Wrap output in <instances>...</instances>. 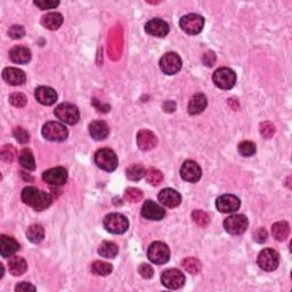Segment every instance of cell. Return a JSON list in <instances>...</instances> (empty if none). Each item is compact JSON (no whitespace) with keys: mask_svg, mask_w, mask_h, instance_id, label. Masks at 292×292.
I'll return each instance as SVG.
<instances>
[{"mask_svg":"<svg viewBox=\"0 0 292 292\" xmlns=\"http://www.w3.org/2000/svg\"><path fill=\"white\" fill-rule=\"evenodd\" d=\"M22 200L36 211L47 209L53 202V196L34 186H27L22 191Z\"/></svg>","mask_w":292,"mask_h":292,"instance_id":"1","label":"cell"},{"mask_svg":"<svg viewBox=\"0 0 292 292\" xmlns=\"http://www.w3.org/2000/svg\"><path fill=\"white\" fill-rule=\"evenodd\" d=\"M104 227L112 234H123L129 227V222L121 213H110L104 218Z\"/></svg>","mask_w":292,"mask_h":292,"instance_id":"2","label":"cell"},{"mask_svg":"<svg viewBox=\"0 0 292 292\" xmlns=\"http://www.w3.org/2000/svg\"><path fill=\"white\" fill-rule=\"evenodd\" d=\"M95 163L105 171H114L118 167L117 154L110 149H100L95 154Z\"/></svg>","mask_w":292,"mask_h":292,"instance_id":"3","label":"cell"},{"mask_svg":"<svg viewBox=\"0 0 292 292\" xmlns=\"http://www.w3.org/2000/svg\"><path fill=\"white\" fill-rule=\"evenodd\" d=\"M55 116L59 119L62 122L67 123V125H76L79 121L80 113L79 110L71 103H62L55 108Z\"/></svg>","mask_w":292,"mask_h":292,"instance_id":"4","label":"cell"},{"mask_svg":"<svg viewBox=\"0 0 292 292\" xmlns=\"http://www.w3.org/2000/svg\"><path fill=\"white\" fill-rule=\"evenodd\" d=\"M43 136L46 139L52 141H63L67 138L68 130L62 123L49 121L43 128Z\"/></svg>","mask_w":292,"mask_h":292,"instance_id":"5","label":"cell"},{"mask_svg":"<svg viewBox=\"0 0 292 292\" xmlns=\"http://www.w3.org/2000/svg\"><path fill=\"white\" fill-rule=\"evenodd\" d=\"M213 84L221 89H231L235 86L236 75L232 68L221 67L214 71L212 76Z\"/></svg>","mask_w":292,"mask_h":292,"instance_id":"6","label":"cell"},{"mask_svg":"<svg viewBox=\"0 0 292 292\" xmlns=\"http://www.w3.org/2000/svg\"><path fill=\"white\" fill-rule=\"evenodd\" d=\"M179 25L181 30L186 32L187 34H199L203 30L204 18L198 14H189L180 18Z\"/></svg>","mask_w":292,"mask_h":292,"instance_id":"7","label":"cell"},{"mask_svg":"<svg viewBox=\"0 0 292 292\" xmlns=\"http://www.w3.org/2000/svg\"><path fill=\"white\" fill-rule=\"evenodd\" d=\"M148 256L151 262L154 264L157 265L166 264L169 258H170V250H169L166 243L157 241L153 242V243L150 245V248L148 250Z\"/></svg>","mask_w":292,"mask_h":292,"instance_id":"8","label":"cell"},{"mask_svg":"<svg viewBox=\"0 0 292 292\" xmlns=\"http://www.w3.org/2000/svg\"><path fill=\"white\" fill-rule=\"evenodd\" d=\"M249 222L244 214H233L224 221V228L232 235H240L248 228Z\"/></svg>","mask_w":292,"mask_h":292,"instance_id":"9","label":"cell"},{"mask_svg":"<svg viewBox=\"0 0 292 292\" xmlns=\"http://www.w3.org/2000/svg\"><path fill=\"white\" fill-rule=\"evenodd\" d=\"M181 58L176 53H167L160 59V68L168 76L176 75L181 68Z\"/></svg>","mask_w":292,"mask_h":292,"instance_id":"10","label":"cell"},{"mask_svg":"<svg viewBox=\"0 0 292 292\" xmlns=\"http://www.w3.org/2000/svg\"><path fill=\"white\" fill-rule=\"evenodd\" d=\"M280 264V254L273 249H264L258 256L259 267L266 272H273Z\"/></svg>","mask_w":292,"mask_h":292,"instance_id":"11","label":"cell"},{"mask_svg":"<svg viewBox=\"0 0 292 292\" xmlns=\"http://www.w3.org/2000/svg\"><path fill=\"white\" fill-rule=\"evenodd\" d=\"M161 282L162 284L168 287V289H179L185 284V276L178 269L171 268L164 271L161 275Z\"/></svg>","mask_w":292,"mask_h":292,"instance_id":"12","label":"cell"},{"mask_svg":"<svg viewBox=\"0 0 292 292\" xmlns=\"http://www.w3.org/2000/svg\"><path fill=\"white\" fill-rule=\"evenodd\" d=\"M240 205H241L240 199L233 194H224L222 196H219L216 201V207L218 209V211H221L223 213L234 212L240 208Z\"/></svg>","mask_w":292,"mask_h":292,"instance_id":"13","label":"cell"},{"mask_svg":"<svg viewBox=\"0 0 292 292\" xmlns=\"http://www.w3.org/2000/svg\"><path fill=\"white\" fill-rule=\"evenodd\" d=\"M43 179L50 185H63L67 180V171L62 167L50 168L43 173Z\"/></svg>","mask_w":292,"mask_h":292,"instance_id":"14","label":"cell"},{"mask_svg":"<svg viewBox=\"0 0 292 292\" xmlns=\"http://www.w3.org/2000/svg\"><path fill=\"white\" fill-rule=\"evenodd\" d=\"M180 176L184 180L190 182H196L202 176V171L199 164L192 160H187L180 168Z\"/></svg>","mask_w":292,"mask_h":292,"instance_id":"15","label":"cell"},{"mask_svg":"<svg viewBox=\"0 0 292 292\" xmlns=\"http://www.w3.org/2000/svg\"><path fill=\"white\" fill-rule=\"evenodd\" d=\"M141 216L149 221H161L166 216V211L154 201L148 200L141 207Z\"/></svg>","mask_w":292,"mask_h":292,"instance_id":"16","label":"cell"},{"mask_svg":"<svg viewBox=\"0 0 292 292\" xmlns=\"http://www.w3.org/2000/svg\"><path fill=\"white\" fill-rule=\"evenodd\" d=\"M146 33H149L153 36H159V38H163L169 33V25L167 22L160 18H153V20L149 21L145 25Z\"/></svg>","mask_w":292,"mask_h":292,"instance_id":"17","label":"cell"},{"mask_svg":"<svg viewBox=\"0 0 292 292\" xmlns=\"http://www.w3.org/2000/svg\"><path fill=\"white\" fill-rule=\"evenodd\" d=\"M160 203L167 208H176L181 202V195L172 189H164L159 193Z\"/></svg>","mask_w":292,"mask_h":292,"instance_id":"18","label":"cell"},{"mask_svg":"<svg viewBox=\"0 0 292 292\" xmlns=\"http://www.w3.org/2000/svg\"><path fill=\"white\" fill-rule=\"evenodd\" d=\"M137 145L141 151H150L154 149L158 144V138L152 131L141 129L137 134Z\"/></svg>","mask_w":292,"mask_h":292,"instance_id":"19","label":"cell"},{"mask_svg":"<svg viewBox=\"0 0 292 292\" xmlns=\"http://www.w3.org/2000/svg\"><path fill=\"white\" fill-rule=\"evenodd\" d=\"M34 97L40 104L49 106L57 100V94L53 88L47 86H40L34 91Z\"/></svg>","mask_w":292,"mask_h":292,"instance_id":"20","label":"cell"},{"mask_svg":"<svg viewBox=\"0 0 292 292\" xmlns=\"http://www.w3.org/2000/svg\"><path fill=\"white\" fill-rule=\"evenodd\" d=\"M4 80L11 86H21L25 82L26 76L20 68L16 67H6L3 71Z\"/></svg>","mask_w":292,"mask_h":292,"instance_id":"21","label":"cell"},{"mask_svg":"<svg viewBox=\"0 0 292 292\" xmlns=\"http://www.w3.org/2000/svg\"><path fill=\"white\" fill-rule=\"evenodd\" d=\"M18 249H20V244L14 237L2 235V239H0V253L4 258H8L15 254Z\"/></svg>","mask_w":292,"mask_h":292,"instance_id":"22","label":"cell"},{"mask_svg":"<svg viewBox=\"0 0 292 292\" xmlns=\"http://www.w3.org/2000/svg\"><path fill=\"white\" fill-rule=\"evenodd\" d=\"M89 134L95 140H103L108 136L110 128L106 122L96 120L89 123Z\"/></svg>","mask_w":292,"mask_h":292,"instance_id":"23","label":"cell"},{"mask_svg":"<svg viewBox=\"0 0 292 292\" xmlns=\"http://www.w3.org/2000/svg\"><path fill=\"white\" fill-rule=\"evenodd\" d=\"M208 105L207 97L203 94H196L191 98L189 103V113L191 116H198V114L202 113Z\"/></svg>","mask_w":292,"mask_h":292,"instance_id":"24","label":"cell"},{"mask_svg":"<svg viewBox=\"0 0 292 292\" xmlns=\"http://www.w3.org/2000/svg\"><path fill=\"white\" fill-rule=\"evenodd\" d=\"M9 57L14 63L26 64L31 59V52L26 47H23V46H15L9 52Z\"/></svg>","mask_w":292,"mask_h":292,"instance_id":"25","label":"cell"},{"mask_svg":"<svg viewBox=\"0 0 292 292\" xmlns=\"http://www.w3.org/2000/svg\"><path fill=\"white\" fill-rule=\"evenodd\" d=\"M41 24L50 31L57 30L63 24V16L59 13H48L41 18Z\"/></svg>","mask_w":292,"mask_h":292,"instance_id":"26","label":"cell"},{"mask_svg":"<svg viewBox=\"0 0 292 292\" xmlns=\"http://www.w3.org/2000/svg\"><path fill=\"white\" fill-rule=\"evenodd\" d=\"M26 269H27V264L22 257L14 256V257L9 259L8 271L13 276L22 275V274H24L26 272Z\"/></svg>","mask_w":292,"mask_h":292,"instance_id":"27","label":"cell"},{"mask_svg":"<svg viewBox=\"0 0 292 292\" xmlns=\"http://www.w3.org/2000/svg\"><path fill=\"white\" fill-rule=\"evenodd\" d=\"M290 233V226L286 222H278L272 226V234L277 241H284Z\"/></svg>","mask_w":292,"mask_h":292,"instance_id":"28","label":"cell"},{"mask_svg":"<svg viewBox=\"0 0 292 292\" xmlns=\"http://www.w3.org/2000/svg\"><path fill=\"white\" fill-rule=\"evenodd\" d=\"M119 252L118 245L112 241H104L98 248V253L104 258H114Z\"/></svg>","mask_w":292,"mask_h":292,"instance_id":"29","label":"cell"},{"mask_svg":"<svg viewBox=\"0 0 292 292\" xmlns=\"http://www.w3.org/2000/svg\"><path fill=\"white\" fill-rule=\"evenodd\" d=\"M26 237L29 239V241L32 242V243H39V242L43 241L45 237L44 227L41 225H38V224L31 225L26 230Z\"/></svg>","mask_w":292,"mask_h":292,"instance_id":"30","label":"cell"},{"mask_svg":"<svg viewBox=\"0 0 292 292\" xmlns=\"http://www.w3.org/2000/svg\"><path fill=\"white\" fill-rule=\"evenodd\" d=\"M18 161H20L21 166L26 169V170H34L35 169V161L34 157L29 149H24L20 153L18 157Z\"/></svg>","mask_w":292,"mask_h":292,"instance_id":"31","label":"cell"},{"mask_svg":"<svg viewBox=\"0 0 292 292\" xmlns=\"http://www.w3.org/2000/svg\"><path fill=\"white\" fill-rule=\"evenodd\" d=\"M91 272H93L95 275H99V276H106L108 274H111L112 272V265L108 263H104V262H95L91 264Z\"/></svg>","mask_w":292,"mask_h":292,"instance_id":"32","label":"cell"},{"mask_svg":"<svg viewBox=\"0 0 292 292\" xmlns=\"http://www.w3.org/2000/svg\"><path fill=\"white\" fill-rule=\"evenodd\" d=\"M145 173L146 170L141 164H132V166L127 169V177L134 181L140 180L141 178L145 177Z\"/></svg>","mask_w":292,"mask_h":292,"instance_id":"33","label":"cell"},{"mask_svg":"<svg viewBox=\"0 0 292 292\" xmlns=\"http://www.w3.org/2000/svg\"><path fill=\"white\" fill-rule=\"evenodd\" d=\"M182 267H184L187 272L190 274H193V275H196V274H199L201 272V263L199 262L196 258H186L182 260Z\"/></svg>","mask_w":292,"mask_h":292,"instance_id":"34","label":"cell"},{"mask_svg":"<svg viewBox=\"0 0 292 292\" xmlns=\"http://www.w3.org/2000/svg\"><path fill=\"white\" fill-rule=\"evenodd\" d=\"M145 178H146V180H148L149 184L153 185V186H157L163 180V175H162L161 171L158 170V169L150 168L145 173Z\"/></svg>","mask_w":292,"mask_h":292,"instance_id":"35","label":"cell"},{"mask_svg":"<svg viewBox=\"0 0 292 292\" xmlns=\"http://www.w3.org/2000/svg\"><path fill=\"white\" fill-rule=\"evenodd\" d=\"M237 150H239L240 154L243 155V157H252L256 151H257V148H256V144L252 143V141L244 140L239 144Z\"/></svg>","mask_w":292,"mask_h":292,"instance_id":"36","label":"cell"},{"mask_svg":"<svg viewBox=\"0 0 292 292\" xmlns=\"http://www.w3.org/2000/svg\"><path fill=\"white\" fill-rule=\"evenodd\" d=\"M192 218H193V221L201 227H207L210 224V217L204 211H202V210H194V211L192 212Z\"/></svg>","mask_w":292,"mask_h":292,"instance_id":"37","label":"cell"},{"mask_svg":"<svg viewBox=\"0 0 292 292\" xmlns=\"http://www.w3.org/2000/svg\"><path fill=\"white\" fill-rule=\"evenodd\" d=\"M125 199L130 203H137L141 201L143 199V193H141L140 190L134 189V187H130V189L126 190L125 192Z\"/></svg>","mask_w":292,"mask_h":292,"instance_id":"38","label":"cell"},{"mask_svg":"<svg viewBox=\"0 0 292 292\" xmlns=\"http://www.w3.org/2000/svg\"><path fill=\"white\" fill-rule=\"evenodd\" d=\"M27 102V98L25 95H23L21 93H14L9 96V103L14 105L15 107H23L25 106V104Z\"/></svg>","mask_w":292,"mask_h":292,"instance_id":"39","label":"cell"},{"mask_svg":"<svg viewBox=\"0 0 292 292\" xmlns=\"http://www.w3.org/2000/svg\"><path fill=\"white\" fill-rule=\"evenodd\" d=\"M16 151L13 145H5L2 150V159L6 162H12L15 159Z\"/></svg>","mask_w":292,"mask_h":292,"instance_id":"40","label":"cell"},{"mask_svg":"<svg viewBox=\"0 0 292 292\" xmlns=\"http://www.w3.org/2000/svg\"><path fill=\"white\" fill-rule=\"evenodd\" d=\"M13 134H14V137H15V138L22 144H25L30 140L29 132H27L25 129H23L22 127L15 128V129H14V131H13Z\"/></svg>","mask_w":292,"mask_h":292,"instance_id":"41","label":"cell"},{"mask_svg":"<svg viewBox=\"0 0 292 292\" xmlns=\"http://www.w3.org/2000/svg\"><path fill=\"white\" fill-rule=\"evenodd\" d=\"M260 134H262L265 138H271V137L275 134V127L271 122H263L260 125Z\"/></svg>","mask_w":292,"mask_h":292,"instance_id":"42","label":"cell"},{"mask_svg":"<svg viewBox=\"0 0 292 292\" xmlns=\"http://www.w3.org/2000/svg\"><path fill=\"white\" fill-rule=\"evenodd\" d=\"M25 30L22 25H13L11 29L8 30V35L11 36L12 39H21L24 36Z\"/></svg>","mask_w":292,"mask_h":292,"instance_id":"43","label":"cell"},{"mask_svg":"<svg viewBox=\"0 0 292 292\" xmlns=\"http://www.w3.org/2000/svg\"><path fill=\"white\" fill-rule=\"evenodd\" d=\"M34 5L40 9H43V11H46V9H53L57 7L59 2H53V0H36V2H34Z\"/></svg>","mask_w":292,"mask_h":292,"instance_id":"44","label":"cell"},{"mask_svg":"<svg viewBox=\"0 0 292 292\" xmlns=\"http://www.w3.org/2000/svg\"><path fill=\"white\" fill-rule=\"evenodd\" d=\"M138 272H139L141 277L148 278V280L149 278H152L153 274H154L152 266H151V265H148V264H141L138 268Z\"/></svg>","mask_w":292,"mask_h":292,"instance_id":"45","label":"cell"},{"mask_svg":"<svg viewBox=\"0 0 292 292\" xmlns=\"http://www.w3.org/2000/svg\"><path fill=\"white\" fill-rule=\"evenodd\" d=\"M202 61L205 66H212L214 62H216V55H214L213 52H207L203 55Z\"/></svg>","mask_w":292,"mask_h":292,"instance_id":"46","label":"cell"},{"mask_svg":"<svg viewBox=\"0 0 292 292\" xmlns=\"http://www.w3.org/2000/svg\"><path fill=\"white\" fill-rule=\"evenodd\" d=\"M267 240V232L264 228H259V230L254 233V241L258 243H264Z\"/></svg>","mask_w":292,"mask_h":292,"instance_id":"47","label":"cell"},{"mask_svg":"<svg viewBox=\"0 0 292 292\" xmlns=\"http://www.w3.org/2000/svg\"><path fill=\"white\" fill-rule=\"evenodd\" d=\"M15 290H16L17 292H18V291H23V292H25V291H35V286L32 285L31 283L21 282L20 284L16 285Z\"/></svg>","mask_w":292,"mask_h":292,"instance_id":"48","label":"cell"},{"mask_svg":"<svg viewBox=\"0 0 292 292\" xmlns=\"http://www.w3.org/2000/svg\"><path fill=\"white\" fill-rule=\"evenodd\" d=\"M175 108H176V104L171 102V100H168V102L163 104V110L166 112H173L175 111Z\"/></svg>","mask_w":292,"mask_h":292,"instance_id":"49","label":"cell"}]
</instances>
